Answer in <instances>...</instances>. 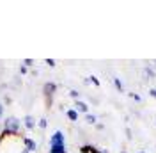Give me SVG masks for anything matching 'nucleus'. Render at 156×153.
<instances>
[{"label":"nucleus","instance_id":"nucleus-24","mask_svg":"<svg viewBox=\"0 0 156 153\" xmlns=\"http://www.w3.org/2000/svg\"><path fill=\"white\" fill-rule=\"evenodd\" d=\"M20 153H30V151H29V150H25V148H23V150H21Z\"/></svg>","mask_w":156,"mask_h":153},{"label":"nucleus","instance_id":"nucleus-17","mask_svg":"<svg viewBox=\"0 0 156 153\" xmlns=\"http://www.w3.org/2000/svg\"><path fill=\"white\" fill-rule=\"evenodd\" d=\"M128 95H129V98H133L135 102H142V98H140V96L136 95V93H128Z\"/></svg>","mask_w":156,"mask_h":153},{"label":"nucleus","instance_id":"nucleus-21","mask_svg":"<svg viewBox=\"0 0 156 153\" xmlns=\"http://www.w3.org/2000/svg\"><path fill=\"white\" fill-rule=\"evenodd\" d=\"M46 64H48V66H55V61H53V59H46Z\"/></svg>","mask_w":156,"mask_h":153},{"label":"nucleus","instance_id":"nucleus-15","mask_svg":"<svg viewBox=\"0 0 156 153\" xmlns=\"http://www.w3.org/2000/svg\"><path fill=\"white\" fill-rule=\"evenodd\" d=\"M69 96H71V98H75V100H80V98H78L80 93H78L76 89H71V91H69Z\"/></svg>","mask_w":156,"mask_h":153},{"label":"nucleus","instance_id":"nucleus-27","mask_svg":"<svg viewBox=\"0 0 156 153\" xmlns=\"http://www.w3.org/2000/svg\"><path fill=\"white\" fill-rule=\"evenodd\" d=\"M153 64H154V66H156V61H154V62H153Z\"/></svg>","mask_w":156,"mask_h":153},{"label":"nucleus","instance_id":"nucleus-4","mask_svg":"<svg viewBox=\"0 0 156 153\" xmlns=\"http://www.w3.org/2000/svg\"><path fill=\"white\" fill-rule=\"evenodd\" d=\"M21 141H23V148H25V150H29L30 153L37 150V143H36L34 139H30V137H23Z\"/></svg>","mask_w":156,"mask_h":153},{"label":"nucleus","instance_id":"nucleus-10","mask_svg":"<svg viewBox=\"0 0 156 153\" xmlns=\"http://www.w3.org/2000/svg\"><path fill=\"white\" fill-rule=\"evenodd\" d=\"M112 82H114V86H115L117 91H119V93H122V82H121V78L114 76V78H112Z\"/></svg>","mask_w":156,"mask_h":153},{"label":"nucleus","instance_id":"nucleus-12","mask_svg":"<svg viewBox=\"0 0 156 153\" xmlns=\"http://www.w3.org/2000/svg\"><path fill=\"white\" fill-rule=\"evenodd\" d=\"M92 150H94V146H90V144L80 146V153H92Z\"/></svg>","mask_w":156,"mask_h":153},{"label":"nucleus","instance_id":"nucleus-3","mask_svg":"<svg viewBox=\"0 0 156 153\" xmlns=\"http://www.w3.org/2000/svg\"><path fill=\"white\" fill-rule=\"evenodd\" d=\"M50 144H66V137H64V134H62L60 130H57L55 134L50 137Z\"/></svg>","mask_w":156,"mask_h":153},{"label":"nucleus","instance_id":"nucleus-9","mask_svg":"<svg viewBox=\"0 0 156 153\" xmlns=\"http://www.w3.org/2000/svg\"><path fill=\"white\" fill-rule=\"evenodd\" d=\"M85 121H87V125H96L98 123V118L94 114H90V112H89V114H85Z\"/></svg>","mask_w":156,"mask_h":153},{"label":"nucleus","instance_id":"nucleus-11","mask_svg":"<svg viewBox=\"0 0 156 153\" xmlns=\"http://www.w3.org/2000/svg\"><path fill=\"white\" fill-rule=\"evenodd\" d=\"M144 75H147L149 78H154L156 73H154V69H153L151 66H146V68H144Z\"/></svg>","mask_w":156,"mask_h":153},{"label":"nucleus","instance_id":"nucleus-25","mask_svg":"<svg viewBox=\"0 0 156 153\" xmlns=\"http://www.w3.org/2000/svg\"><path fill=\"white\" fill-rule=\"evenodd\" d=\"M119 153H128V151H126V150H122V151H119Z\"/></svg>","mask_w":156,"mask_h":153},{"label":"nucleus","instance_id":"nucleus-2","mask_svg":"<svg viewBox=\"0 0 156 153\" xmlns=\"http://www.w3.org/2000/svg\"><path fill=\"white\" fill-rule=\"evenodd\" d=\"M55 91H57V84H53V82H46L44 86H43V93L46 96V105H51V98L55 95Z\"/></svg>","mask_w":156,"mask_h":153},{"label":"nucleus","instance_id":"nucleus-7","mask_svg":"<svg viewBox=\"0 0 156 153\" xmlns=\"http://www.w3.org/2000/svg\"><path fill=\"white\" fill-rule=\"evenodd\" d=\"M50 153H68L66 144H50Z\"/></svg>","mask_w":156,"mask_h":153},{"label":"nucleus","instance_id":"nucleus-5","mask_svg":"<svg viewBox=\"0 0 156 153\" xmlns=\"http://www.w3.org/2000/svg\"><path fill=\"white\" fill-rule=\"evenodd\" d=\"M75 110H76L78 114L82 112V114H89V105L85 102H82V100H75V107H73Z\"/></svg>","mask_w":156,"mask_h":153},{"label":"nucleus","instance_id":"nucleus-23","mask_svg":"<svg viewBox=\"0 0 156 153\" xmlns=\"http://www.w3.org/2000/svg\"><path fill=\"white\" fill-rule=\"evenodd\" d=\"M92 153H107V151H105V150H96V148H94V150H92Z\"/></svg>","mask_w":156,"mask_h":153},{"label":"nucleus","instance_id":"nucleus-22","mask_svg":"<svg viewBox=\"0 0 156 153\" xmlns=\"http://www.w3.org/2000/svg\"><path fill=\"white\" fill-rule=\"evenodd\" d=\"M94 126H96V130H103V128H105V125L103 123H96Z\"/></svg>","mask_w":156,"mask_h":153},{"label":"nucleus","instance_id":"nucleus-26","mask_svg":"<svg viewBox=\"0 0 156 153\" xmlns=\"http://www.w3.org/2000/svg\"><path fill=\"white\" fill-rule=\"evenodd\" d=\"M136 153H146V151H136Z\"/></svg>","mask_w":156,"mask_h":153},{"label":"nucleus","instance_id":"nucleus-19","mask_svg":"<svg viewBox=\"0 0 156 153\" xmlns=\"http://www.w3.org/2000/svg\"><path fill=\"white\" fill-rule=\"evenodd\" d=\"M20 73H21V75H27V73H29V68L21 66V68H20Z\"/></svg>","mask_w":156,"mask_h":153},{"label":"nucleus","instance_id":"nucleus-16","mask_svg":"<svg viewBox=\"0 0 156 153\" xmlns=\"http://www.w3.org/2000/svg\"><path fill=\"white\" fill-rule=\"evenodd\" d=\"M23 66H25V68L34 66V61H32V59H25V61H23Z\"/></svg>","mask_w":156,"mask_h":153},{"label":"nucleus","instance_id":"nucleus-1","mask_svg":"<svg viewBox=\"0 0 156 153\" xmlns=\"http://www.w3.org/2000/svg\"><path fill=\"white\" fill-rule=\"evenodd\" d=\"M20 126H21V121L14 116H9L5 121H4V134L11 135V137H16L20 134Z\"/></svg>","mask_w":156,"mask_h":153},{"label":"nucleus","instance_id":"nucleus-14","mask_svg":"<svg viewBox=\"0 0 156 153\" xmlns=\"http://www.w3.org/2000/svg\"><path fill=\"white\" fill-rule=\"evenodd\" d=\"M89 80H90V84H92V86L99 87V80H98V78H96L94 75H90V76H89Z\"/></svg>","mask_w":156,"mask_h":153},{"label":"nucleus","instance_id":"nucleus-13","mask_svg":"<svg viewBox=\"0 0 156 153\" xmlns=\"http://www.w3.org/2000/svg\"><path fill=\"white\" fill-rule=\"evenodd\" d=\"M37 125H39V128H43V130H44V128L48 126V121H46V119L43 118V119H39V121H37Z\"/></svg>","mask_w":156,"mask_h":153},{"label":"nucleus","instance_id":"nucleus-8","mask_svg":"<svg viewBox=\"0 0 156 153\" xmlns=\"http://www.w3.org/2000/svg\"><path fill=\"white\" fill-rule=\"evenodd\" d=\"M66 116H68L69 121H78V116L80 114H78L75 109H68V110H66Z\"/></svg>","mask_w":156,"mask_h":153},{"label":"nucleus","instance_id":"nucleus-6","mask_svg":"<svg viewBox=\"0 0 156 153\" xmlns=\"http://www.w3.org/2000/svg\"><path fill=\"white\" fill-rule=\"evenodd\" d=\"M23 125H25V128L27 130H32L34 126H36V119H34V116H30V114H27L25 118H23Z\"/></svg>","mask_w":156,"mask_h":153},{"label":"nucleus","instance_id":"nucleus-18","mask_svg":"<svg viewBox=\"0 0 156 153\" xmlns=\"http://www.w3.org/2000/svg\"><path fill=\"white\" fill-rule=\"evenodd\" d=\"M124 132H126V137L129 139V141H131V137H133V132H131V128H128V126H126V130H124Z\"/></svg>","mask_w":156,"mask_h":153},{"label":"nucleus","instance_id":"nucleus-20","mask_svg":"<svg viewBox=\"0 0 156 153\" xmlns=\"http://www.w3.org/2000/svg\"><path fill=\"white\" fill-rule=\"evenodd\" d=\"M149 96H151V98H156V87L149 89Z\"/></svg>","mask_w":156,"mask_h":153}]
</instances>
